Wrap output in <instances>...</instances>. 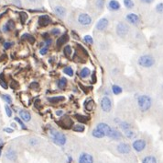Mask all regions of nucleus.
<instances>
[{
  "mask_svg": "<svg viewBox=\"0 0 163 163\" xmlns=\"http://www.w3.org/2000/svg\"><path fill=\"white\" fill-rule=\"evenodd\" d=\"M5 109H6V113H7V115L8 117H11L12 116V111H11V109H10L7 105L5 106Z\"/></svg>",
  "mask_w": 163,
  "mask_h": 163,
  "instance_id": "nucleus-43",
  "label": "nucleus"
},
{
  "mask_svg": "<svg viewBox=\"0 0 163 163\" xmlns=\"http://www.w3.org/2000/svg\"><path fill=\"white\" fill-rule=\"evenodd\" d=\"M67 85V79L65 78H61L58 82V87L60 89H64Z\"/></svg>",
  "mask_w": 163,
  "mask_h": 163,
  "instance_id": "nucleus-30",
  "label": "nucleus"
},
{
  "mask_svg": "<svg viewBox=\"0 0 163 163\" xmlns=\"http://www.w3.org/2000/svg\"><path fill=\"white\" fill-rule=\"evenodd\" d=\"M1 152H2V146L0 145V156H1Z\"/></svg>",
  "mask_w": 163,
  "mask_h": 163,
  "instance_id": "nucleus-56",
  "label": "nucleus"
},
{
  "mask_svg": "<svg viewBox=\"0 0 163 163\" xmlns=\"http://www.w3.org/2000/svg\"><path fill=\"white\" fill-rule=\"evenodd\" d=\"M119 126H120V128L122 130H124V131H126V130H129V129L132 128V125L130 124L128 122H126V121L121 122L120 124H119Z\"/></svg>",
  "mask_w": 163,
  "mask_h": 163,
  "instance_id": "nucleus-25",
  "label": "nucleus"
},
{
  "mask_svg": "<svg viewBox=\"0 0 163 163\" xmlns=\"http://www.w3.org/2000/svg\"><path fill=\"white\" fill-rule=\"evenodd\" d=\"M38 22H39V25L40 27H46L51 22V19L48 15H41L39 17Z\"/></svg>",
  "mask_w": 163,
  "mask_h": 163,
  "instance_id": "nucleus-13",
  "label": "nucleus"
},
{
  "mask_svg": "<svg viewBox=\"0 0 163 163\" xmlns=\"http://www.w3.org/2000/svg\"><path fill=\"white\" fill-rule=\"evenodd\" d=\"M12 45H13V43H12V42H8V41H7V42L4 43V48H5V49H9Z\"/></svg>",
  "mask_w": 163,
  "mask_h": 163,
  "instance_id": "nucleus-47",
  "label": "nucleus"
},
{
  "mask_svg": "<svg viewBox=\"0 0 163 163\" xmlns=\"http://www.w3.org/2000/svg\"><path fill=\"white\" fill-rule=\"evenodd\" d=\"M76 119L80 122V123H85V122H87L88 121V117H86V116H83V115H79L77 114L75 116Z\"/></svg>",
  "mask_w": 163,
  "mask_h": 163,
  "instance_id": "nucleus-33",
  "label": "nucleus"
},
{
  "mask_svg": "<svg viewBox=\"0 0 163 163\" xmlns=\"http://www.w3.org/2000/svg\"><path fill=\"white\" fill-rule=\"evenodd\" d=\"M94 75H95V73L93 74V82H94V83L95 82V76H94Z\"/></svg>",
  "mask_w": 163,
  "mask_h": 163,
  "instance_id": "nucleus-54",
  "label": "nucleus"
},
{
  "mask_svg": "<svg viewBox=\"0 0 163 163\" xmlns=\"http://www.w3.org/2000/svg\"><path fill=\"white\" fill-rule=\"evenodd\" d=\"M108 8L112 11H117V10L120 9V4L116 0H110L109 3H108Z\"/></svg>",
  "mask_w": 163,
  "mask_h": 163,
  "instance_id": "nucleus-15",
  "label": "nucleus"
},
{
  "mask_svg": "<svg viewBox=\"0 0 163 163\" xmlns=\"http://www.w3.org/2000/svg\"><path fill=\"white\" fill-rule=\"evenodd\" d=\"M126 20L128 21V22L130 24H132V25H138L139 22H140V19L139 17L135 14V13H129L126 16Z\"/></svg>",
  "mask_w": 163,
  "mask_h": 163,
  "instance_id": "nucleus-12",
  "label": "nucleus"
},
{
  "mask_svg": "<svg viewBox=\"0 0 163 163\" xmlns=\"http://www.w3.org/2000/svg\"><path fill=\"white\" fill-rule=\"evenodd\" d=\"M64 53H65V54H66L67 56H71L72 54V47L70 46V45H66L64 47Z\"/></svg>",
  "mask_w": 163,
  "mask_h": 163,
  "instance_id": "nucleus-37",
  "label": "nucleus"
},
{
  "mask_svg": "<svg viewBox=\"0 0 163 163\" xmlns=\"http://www.w3.org/2000/svg\"><path fill=\"white\" fill-rule=\"evenodd\" d=\"M2 98H3V100L7 102V103H12V99H11V97H10L9 95H2Z\"/></svg>",
  "mask_w": 163,
  "mask_h": 163,
  "instance_id": "nucleus-41",
  "label": "nucleus"
},
{
  "mask_svg": "<svg viewBox=\"0 0 163 163\" xmlns=\"http://www.w3.org/2000/svg\"><path fill=\"white\" fill-rule=\"evenodd\" d=\"M125 136L127 138H129V139H133V138L136 137L137 134L133 131L132 129H129V130H126V131H125Z\"/></svg>",
  "mask_w": 163,
  "mask_h": 163,
  "instance_id": "nucleus-27",
  "label": "nucleus"
},
{
  "mask_svg": "<svg viewBox=\"0 0 163 163\" xmlns=\"http://www.w3.org/2000/svg\"><path fill=\"white\" fill-rule=\"evenodd\" d=\"M153 1H154V0H140L141 3L146 4V5H149L151 3H153Z\"/></svg>",
  "mask_w": 163,
  "mask_h": 163,
  "instance_id": "nucleus-48",
  "label": "nucleus"
},
{
  "mask_svg": "<svg viewBox=\"0 0 163 163\" xmlns=\"http://www.w3.org/2000/svg\"><path fill=\"white\" fill-rule=\"evenodd\" d=\"M108 24H109V21H108V19L106 18H102L101 19L98 20V22L96 23L95 25V29L97 30H105L107 27H108Z\"/></svg>",
  "mask_w": 163,
  "mask_h": 163,
  "instance_id": "nucleus-11",
  "label": "nucleus"
},
{
  "mask_svg": "<svg viewBox=\"0 0 163 163\" xmlns=\"http://www.w3.org/2000/svg\"><path fill=\"white\" fill-rule=\"evenodd\" d=\"M60 124H61L62 127L67 128V129H69V128H71V126H72V121L71 120L69 117H64V118H62Z\"/></svg>",
  "mask_w": 163,
  "mask_h": 163,
  "instance_id": "nucleus-20",
  "label": "nucleus"
},
{
  "mask_svg": "<svg viewBox=\"0 0 163 163\" xmlns=\"http://www.w3.org/2000/svg\"><path fill=\"white\" fill-rule=\"evenodd\" d=\"M6 158L10 160V161H14L16 160L17 159V153H16V151L12 148H10V149H7V152H6Z\"/></svg>",
  "mask_w": 163,
  "mask_h": 163,
  "instance_id": "nucleus-18",
  "label": "nucleus"
},
{
  "mask_svg": "<svg viewBox=\"0 0 163 163\" xmlns=\"http://www.w3.org/2000/svg\"><path fill=\"white\" fill-rule=\"evenodd\" d=\"M96 129L99 130L102 134H104L105 136H109V135L112 131V127L105 123H99L96 125Z\"/></svg>",
  "mask_w": 163,
  "mask_h": 163,
  "instance_id": "nucleus-9",
  "label": "nucleus"
},
{
  "mask_svg": "<svg viewBox=\"0 0 163 163\" xmlns=\"http://www.w3.org/2000/svg\"><path fill=\"white\" fill-rule=\"evenodd\" d=\"M29 1L31 2V3H36V2L38 1V0H29Z\"/></svg>",
  "mask_w": 163,
  "mask_h": 163,
  "instance_id": "nucleus-55",
  "label": "nucleus"
},
{
  "mask_svg": "<svg viewBox=\"0 0 163 163\" xmlns=\"http://www.w3.org/2000/svg\"><path fill=\"white\" fill-rule=\"evenodd\" d=\"M13 4L16 5L17 7H21L22 4H21V1L20 0H13Z\"/></svg>",
  "mask_w": 163,
  "mask_h": 163,
  "instance_id": "nucleus-49",
  "label": "nucleus"
},
{
  "mask_svg": "<svg viewBox=\"0 0 163 163\" xmlns=\"http://www.w3.org/2000/svg\"><path fill=\"white\" fill-rule=\"evenodd\" d=\"M19 116H20V118L22 119L24 122H29L30 119H31L30 113L28 111H26V110H21L19 112Z\"/></svg>",
  "mask_w": 163,
  "mask_h": 163,
  "instance_id": "nucleus-21",
  "label": "nucleus"
},
{
  "mask_svg": "<svg viewBox=\"0 0 163 163\" xmlns=\"http://www.w3.org/2000/svg\"><path fill=\"white\" fill-rule=\"evenodd\" d=\"M129 31V27L126 24V23H123V22H120L118 23L117 26H116V33L119 37L121 38H124L127 35Z\"/></svg>",
  "mask_w": 163,
  "mask_h": 163,
  "instance_id": "nucleus-6",
  "label": "nucleus"
},
{
  "mask_svg": "<svg viewBox=\"0 0 163 163\" xmlns=\"http://www.w3.org/2000/svg\"><path fill=\"white\" fill-rule=\"evenodd\" d=\"M94 106V102H93V101H91V100H90L89 102H87V103L85 104V107H86V109H87V110H89V111L93 110Z\"/></svg>",
  "mask_w": 163,
  "mask_h": 163,
  "instance_id": "nucleus-39",
  "label": "nucleus"
},
{
  "mask_svg": "<svg viewBox=\"0 0 163 163\" xmlns=\"http://www.w3.org/2000/svg\"><path fill=\"white\" fill-rule=\"evenodd\" d=\"M137 63L140 67L145 68H149L155 64V58L152 56H150V54H144V56H140L138 58Z\"/></svg>",
  "mask_w": 163,
  "mask_h": 163,
  "instance_id": "nucleus-3",
  "label": "nucleus"
},
{
  "mask_svg": "<svg viewBox=\"0 0 163 163\" xmlns=\"http://www.w3.org/2000/svg\"><path fill=\"white\" fill-rule=\"evenodd\" d=\"M100 105H101V109L105 113H109L112 109V102L107 96H104L102 98L101 102H100Z\"/></svg>",
  "mask_w": 163,
  "mask_h": 163,
  "instance_id": "nucleus-5",
  "label": "nucleus"
},
{
  "mask_svg": "<svg viewBox=\"0 0 163 163\" xmlns=\"http://www.w3.org/2000/svg\"><path fill=\"white\" fill-rule=\"evenodd\" d=\"M137 105L142 113L148 112L152 106V100L148 95H141L137 98Z\"/></svg>",
  "mask_w": 163,
  "mask_h": 163,
  "instance_id": "nucleus-1",
  "label": "nucleus"
},
{
  "mask_svg": "<svg viewBox=\"0 0 163 163\" xmlns=\"http://www.w3.org/2000/svg\"><path fill=\"white\" fill-rule=\"evenodd\" d=\"M73 131L75 132H83L84 131V126L83 124H76L73 126Z\"/></svg>",
  "mask_w": 163,
  "mask_h": 163,
  "instance_id": "nucleus-32",
  "label": "nucleus"
},
{
  "mask_svg": "<svg viewBox=\"0 0 163 163\" xmlns=\"http://www.w3.org/2000/svg\"><path fill=\"white\" fill-rule=\"evenodd\" d=\"M124 5L127 9H132L135 6L133 0H124Z\"/></svg>",
  "mask_w": 163,
  "mask_h": 163,
  "instance_id": "nucleus-29",
  "label": "nucleus"
},
{
  "mask_svg": "<svg viewBox=\"0 0 163 163\" xmlns=\"http://www.w3.org/2000/svg\"><path fill=\"white\" fill-rule=\"evenodd\" d=\"M22 39L24 40H28L30 43H34L35 42V38L33 36H31L30 34H28V33H25L22 35Z\"/></svg>",
  "mask_w": 163,
  "mask_h": 163,
  "instance_id": "nucleus-31",
  "label": "nucleus"
},
{
  "mask_svg": "<svg viewBox=\"0 0 163 163\" xmlns=\"http://www.w3.org/2000/svg\"><path fill=\"white\" fill-rule=\"evenodd\" d=\"M50 136H52L53 142L57 144L58 146H64L67 143V138L65 136V135L57 131L55 129L50 130Z\"/></svg>",
  "mask_w": 163,
  "mask_h": 163,
  "instance_id": "nucleus-2",
  "label": "nucleus"
},
{
  "mask_svg": "<svg viewBox=\"0 0 163 163\" xmlns=\"http://www.w3.org/2000/svg\"><path fill=\"white\" fill-rule=\"evenodd\" d=\"M116 150L119 154L122 155H127L131 152V147L127 143H119L116 146Z\"/></svg>",
  "mask_w": 163,
  "mask_h": 163,
  "instance_id": "nucleus-8",
  "label": "nucleus"
},
{
  "mask_svg": "<svg viewBox=\"0 0 163 163\" xmlns=\"http://www.w3.org/2000/svg\"><path fill=\"white\" fill-rule=\"evenodd\" d=\"M69 41V36H68V34H62L58 40H57V41H56V44H57V47H59V48H61L62 45H64L65 43H66L67 41Z\"/></svg>",
  "mask_w": 163,
  "mask_h": 163,
  "instance_id": "nucleus-16",
  "label": "nucleus"
},
{
  "mask_svg": "<svg viewBox=\"0 0 163 163\" xmlns=\"http://www.w3.org/2000/svg\"><path fill=\"white\" fill-rule=\"evenodd\" d=\"M65 98L63 96H56V97H52V98H49V102H52V103H58L60 102L64 101Z\"/></svg>",
  "mask_w": 163,
  "mask_h": 163,
  "instance_id": "nucleus-24",
  "label": "nucleus"
},
{
  "mask_svg": "<svg viewBox=\"0 0 163 163\" xmlns=\"http://www.w3.org/2000/svg\"><path fill=\"white\" fill-rule=\"evenodd\" d=\"M83 41H84L86 43H88V44H93V43H94L93 38H92L90 35H86V36H84Z\"/></svg>",
  "mask_w": 163,
  "mask_h": 163,
  "instance_id": "nucleus-36",
  "label": "nucleus"
},
{
  "mask_svg": "<svg viewBox=\"0 0 163 163\" xmlns=\"http://www.w3.org/2000/svg\"><path fill=\"white\" fill-rule=\"evenodd\" d=\"M91 74V71L89 68L87 67H83L81 71H80V77L82 79H86V78H88L89 76Z\"/></svg>",
  "mask_w": 163,
  "mask_h": 163,
  "instance_id": "nucleus-23",
  "label": "nucleus"
},
{
  "mask_svg": "<svg viewBox=\"0 0 163 163\" xmlns=\"http://www.w3.org/2000/svg\"><path fill=\"white\" fill-rule=\"evenodd\" d=\"M63 72H64L65 74H66V75H68L69 77H72V75H73V70H72V68L70 67H65V68L63 69Z\"/></svg>",
  "mask_w": 163,
  "mask_h": 163,
  "instance_id": "nucleus-34",
  "label": "nucleus"
},
{
  "mask_svg": "<svg viewBox=\"0 0 163 163\" xmlns=\"http://www.w3.org/2000/svg\"><path fill=\"white\" fill-rule=\"evenodd\" d=\"M39 53H40V54L41 56H44V54H46L47 53H48V47L46 46H44V47H42L41 49H40V51H39Z\"/></svg>",
  "mask_w": 163,
  "mask_h": 163,
  "instance_id": "nucleus-45",
  "label": "nucleus"
},
{
  "mask_svg": "<svg viewBox=\"0 0 163 163\" xmlns=\"http://www.w3.org/2000/svg\"><path fill=\"white\" fill-rule=\"evenodd\" d=\"M108 137H110L114 140H121L122 139V134L119 132L118 130L112 128V131H111V133H110V135Z\"/></svg>",
  "mask_w": 163,
  "mask_h": 163,
  "instance_id": "nucleus-19",
  "label": "nucleus"
},
{
  "mask_svg": "<svg viewBox=\"0 0 163 163\" xmlns=\"http://www.w3.org/2000/svg\"><path fill=\"white\" fill-rule=\"evenodd\" d=\"M51 34L53 36H58L61 34V30L60 29H57V28H54L51 30Z\"/></svg>",
  "mask_w": 163,
  "mask_h": 163,
  "instance_id": "nucleus-40",
  "label": "nucleus"
},
{
  "mask_svg": "<svg viewBox=\"0 0 163 163\" xmlns=\"http://www.w3.org/2000/svg\"><path fill=\"white\" fill-rule=\"evenodd\" d=\"M4 131L7 132V133H12L13 132V129H11V128H5Z\"/></svg>",
  "mask_w": 163,
  "mask_h": 163,
  "instance_id": "nucleus-51",
  "label": "nucleus"
},
{
  "mask_svg": "<svg viewBox=\"0 0 163 163\" xmlns=\"http://www.w3.org/2000/svg\"><path fill=\"white\" fill-rule=\"evenodd\" d=\"M54 10V13H55L57 16H59L60 18H64L66 16V9H65L63 7H61V6H57L53 8Z\"/></svg>",
  "mask_w": 163,
  "mask_h": 163,
  "instance_id": "nucleus-14",
  "label": "nucleus"
},
{
  "mask_svg": "<svg viewBox=\"0 0 163 163\" xmlns=\"http://www.w3.org/2000/svg\"><path fill=\"white\" fill-rule=\"evenodd\" d=\"M156 11L159 14H163V3H159L156 6Z\"/></svg>",
  "mask_w": 163,
  "mask_h": 163,
  "instance_id": "nucleus-35",
  "label": "nucleus"
},
{
  "mask_svg": "<svg viewBox=\"0 0 163 163\" xmlns=\"http://www.w3.org/2000/svg\"><path fill=\"white\" fill-rule=\"evenodd\" d=\"M14 28H15L14 21L13 20H8L7 22L4 25V27H3V31L4 32H7V31L12 30Z\"/></svg>",
  "mask_w": 163,
  "mask_h": 163,
  "instance_id": "nucleus-22",
  "label": "nucleus"
},
{
  "mask_svg": "<svg viewBox=\"0 0 163 163\" xmlns=\"http://www.w3.org/2000/svg\"><path fill=\"white\" fill-rule=\"evenodd\" d=\"M15 120H16V121H17V122H18V124H19L21 125V127H22L23 129H27V127L25 126V124H23V122L21 121V120H20V119H19L18 117H16V118H15Z\"/></svg>",
  "mask_w": 163,
  "mask_h": 163,
  "instance_id": "nucleus-44",
  "label": "nucleus"
},
{
  "mask_svg": "<svg viewBox=\"0 0 163 163\" xmlns=\"http://www.w3.org/2000/svg\"><path fill=\"white\" fill-rule=\"evenodd\" d=\"M19 15H20L21 22H22V23H25V22H26V20H27V19H28V15H27V13H26V12H21Z\"/></svg>",
  "mask_w": 163,
  "mask_h": 163,
  "instance_id": "nucleus-38",
  "label": "nucleus"
},
{
  "mask_svg": "<svg viewBox=\"0 0 163 163\" xmlns=\"http://www.w3.org/2000/svg\"><path fill=\"white\" fill-rule=\"evenodd\" d=\"M78 163H94V158L87 152H82L78 157Z\"/></svg>",
  "mask_w": 163,
  "mask_h": 163,
  "instance_id": "nucleus-10",
  "label": "nucleus"
},
{
  "mask_svg": "<svg viewBox=\"0 0 163 163\" xmlns=\"http://www.w3.org/2000/svg\"><path fill=\"white\" fill-rule=\"evenodd\" d=\"M56 114H57L58 116H61V115H62V114H63V111H61V110H58V111L56 112Z\"/></svg>",
  "mask_w": 163,
  "mask_h": 163,
  "instance_id": "nucleus-52",
  "label": "nucleus"
},
{
  "mask_svg": "<svg viewBox=\"0 0 163 163\" xmlns=\"http://www.w3.org/2000/svg\"><path fill=\"white\" fill-rule=\"evenodd\" d=\"M112 91L115 95H119V94H121L123 90L120 86H118V85H113L112 86Z\"/></svg>",
  "mask_w": 163,
  "mask_h": 163,
  "instance_id": "nucleus-26",
  "label": "nucleus"
},
{
  "mask_svg": "<svg viewBox=\"0 0 163 163\" xmlns=\"http://www.w3.org/2000/svg\"><path fill=\"white\" fill-rule=\"evenodd\" d=\"M105 5V0H96V7L98 8H103Z\"/></svg>",
  "mask_w": 163,
  "mask_h": 163,
  "instance_id": "nucleus-42",
  "label": "nucleus"
},
{
  "mask_svg": "<svg viewBox=\"0 0 163 163\" xmlns=\"http://www.w3.org/2000/svg\"><path fill=\"white\" fill-rule=\"evenodd\" d=\"M0 84H1L2 85V87H3V88H5V89H7V84H6V82L4 81V79H0Z\"/></svg>",
  "mask_w": 163,
  "mask_h": 163,
  "instance_id": "nucleus-50",
  "label": "nucleus"
},
{
  "mask_svg": "<svg viewBox=\"0 0 163 163\" xmlns=\"http://www.w3.org/2000/svg\"><path fill=\"white\" fill-rule=\"evenodd\" d=\"M35 87H38V84L37 83H32L30 85V88H35Z\"/></svg>",
  "mask_w": 163,
  "mask_h": 163,
  "instance_id": "nucleus-53",
  "label": "nucleus"
},
{
  "mask_svg": "<svg viewBox=\"0 0 163 163\" xmlns=\"http://www.w3.org/2000/svg\"><path fill=\"white\" fill-rule=\"evenodd\" d=\"M52 43V39L51 38H48V39H45V45L47 47H49L50 44Z\"/></svg>",
  "mask_w": 163,
  "mask_h": 163,
  "instance_id": "nucleus-46",
  "label": "nucleus"
},
{
  "mask_svg": "<svg viewBox=\"0 0 163 163\" xmlns=\"http://www.w3.org/2000/svg\"><path fill=\"white\" fill-rule=\"evenodd\" d=\"M92 17L87 14V13H81L78 16V22L82 25V26H89L92 23Z\"/></svg>",
  "mask_w": 163,
  "mask_h": 163,
  "instance_id": "nucleus-7",
  "label": "nucleus"
},
{
  "mask_svg": "<svg viewBox=\"0 0 163 163\" xmlns=\"http://www.w3.org/2000/svg\"><path fill=\"white\" fill-rule=\"evenodd\" d=\"M147 146H148V143L144 138L135 139L133 141V143H132V148L136 152H137V153H141V152H143L144 150H146Z\"/></svg>",
  "mask_w": 163,
  "mask_h": 163,
  "instance_id": "nucleus-4",
  "label": "nucleus"
},
{
  "mask_svg": "<svg viewBox=\"0 0 163 163\" xmlns=\"http://www.w3.org/2000/svg\"><path fill=\"white\" fill-rule=\"evenodd\" d=\"M142 163H159V160L155 155H147L142 159Z\"/></svg>",
  "mask_w": 163,
  "mask_h": 163,
  "instance_id": "nucleus-17",
  "label": "nucleus"
},
{
  "mask_svg": "<svg viewBox=\"0 0 163 163\" xmlns=\"http://www.w3.org/2000/svg\"><path fill=\"white\" fill-rule=\"evenodd\" d=\"M92 135H93L94 137H96V138H103V137H105V135L102 134V133L99 131V130H97L96 128H95L94 130H93Z\"/></svg>",
  "mask_w": 163,
  "mask_h": 163,
  "instance_id": "nucleus-28",
  "label": "nucleus"
}]
</instances>
